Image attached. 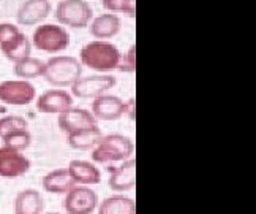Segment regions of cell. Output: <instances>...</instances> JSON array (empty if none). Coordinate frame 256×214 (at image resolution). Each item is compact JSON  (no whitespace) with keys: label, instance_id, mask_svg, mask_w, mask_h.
<instances>
[{"label":"cell","instance_id":"1","mask_svg":"<svg viewBox=\"0 0 256 214\" xmlns=\"http://www.w3.org/2000/svg\"><path fill=\"white\" fill-rule=\"evenodd\" d=\"M122 53L116 45L104 42V40H95L82 46L80 53V62L81 65L87 67V69L108 73L117 70L120 62Z\"/></svg>","mask_w":256,"mask_h":214},{"label":"cell","instance_id":"2","mask_svg":"<svg viewBox=\"0 0 256 214\" xmlns=\"http://www.w3.org/2000/svg\"><path fill=\"white\" fill-rule=\"evenodd\" d=\"M44 80L56 87H70L78 78L82 76V65L80 59L72 56H56L44 62Z\"/></svg>","mask_w":256,"mask_h":214},{"label":"cell","instance_id":"3","mask_svg":"<svg viewBox=\"0 0 256 214\" xmlns=\"http://www.w3.org/2000/svg\"><path fill=\"white\" fill-rule=\"evenodd\" d=\"M134 151L133 141L120 133L103 135L92 151V160L96 163H114L124 162L132 157Z\"/></svg>","mask_w":256,"mask_h":214},{"label":"cell","instance_id":"4","mask_svg":"<svg viewBox=\"0 0 256 214\" xmlns=\"http://www.w3.org/2000/svg\"><path fill=\"white\" fill-rule=\"evenodd\" d=\"M32 45L38 51L43 53H58L64 51L70 45V34L62 26L56 24H42L35 29L32 37Z\"/></svg>","mask_w":256,"mask_h":214},{"label":"cell","instance_id":"5","mask_svg":"<svg viewBox=\"0 0 256 214\" xmlns=\"http://www.w3.org/2000/svg\"><path fill=\"white\" fill-rule=\"evenodd\" d=\"M94 12L86 0H62L56 8V19L62 26L82 29L92 21Z\"/></svg>","mask_w":256,"mask_h":214},{"label":"cell","instance_id":"6","mask_svg":"<svg viewBox=\"0 0 256 214\" xmlns=\"http://www.w3.org/2000/svg\"><path fill=\"white\" fill-rule=\"evenodd\" d=\"M116 86V76L111 75H88L81 76L70 86L72 95L78 99H96Z\"/></svg>","mask_w":256,"mask_h":214},{"label":"cell","instance_id":"7","mask_svg":"<svg viewBox=\"0 0 256 214\" xmlns=\"http://www.w3.org/2000/svg\"><path fill=\"white\" fill-rule=\"evenodd\" d=\"M36 99V89L26 80H6L0 83V102L12 106L30 105Z\"/></svg>","mask_w":256,"mask_h":214},{"label":"cell","instance_id":"8","mask_svg":"<svg viewBox=\"0 0 256 214\" xmlns=\"http://www.w3.org/2000/svg\"><path fill=\"white\" fill-rule=\"evenodd\" d=\"M98 205L96 192L82 184L74 186L65 193L64 208L66 214H92Z\"/></svg>","mask_w":256,"mask_h":214},{"label":"cell","instance_id":"9","mask_svg":"<svg viewBox=\"0 0 256 214\" xmlns=\"http://www.w3.org/2000/svg\"><path fill=\"white\" fill-rule=\"evenodd\" d=\"M28 168H30V160L21 151L0 146V178H19L26 174Z\"/></svg>","mask_w":256,"mask_h":214},{"label":"cell","instance_id":"10","mask_svg":"<svg viewBox=\"0 0 256 214\" xmlns=\"http://www.w3.org/2000/svg\"><path fill=\"white\" fill-rule=\"evenodd\" d=\"M72 106L73 95L65 89H49L36 99V110L44 114H62Z\"/></svg>","mask_w":256,"mask_h":214},{"label":"cell","instance_id":"11","mask_svg":"<svg viewBox=\"0 0 256 214\" xmlns=\"http://www.w3.org/2000/svg\"><path fill=\"white\" fill-rule=\"evenodd\" d=\"M92 114L96 121H117L125 114V102L117 95L103 94L94 99Z\"/></svg>","mask_w":256,"mask_h":214},{"label":"cell","instance_id":"12","mask_svg":"<svg viewBox=\"0 0 256 214\" xmlns=\"http://www.w3.org/2000/svg\"><path fill=\"white\" fill-rule=\"evenodd\" d=\"M96 118L92 111L84 108H68L62 114H58V127H60L66 135L78 130H84L88 127H95Z\"/></svg>","mask_w":256,"mask_h":214},{"label":"cell","instance_id":"13","mask_svg":"<svg viewBox=\"0 0 256 214\" xmlns=\"http://www.w3.org/2000/svg\"><path fill=\"white\" fill-rule=\"evenodd\" d=\"M110 184L114 192H126L136 186V160L126 159L122 165L110 170Z\"/></svg>","mask_w":256,"mask_h":214},{"label":"cell","instance_id":"14","mask_svg":"<svg viewBox=\"0 0 256 214\" xmlns=\"http://www.w3.org/2000/svg\"><path fill=\"white\" fill-rule=\"evenodd\" d=\"M51 2L49 0H26L18 10L16 21L19 26H35L51 13Z\"/></svg>","mask_w":256,"mask_h":214},{"label":"cell","instance_id":"15","mask_svg":"<svg viewBox=\"0 0 256 214\" xmlns=\"http://www.w3.org/2000/svg\"><path fill=\"white\" fill-rule=\"evenodd\" d=\"M74 181L72 178L68 168H57L49 171L48 174H44L42 179V187L43 190L49 192V193H56V195H62V193H66L73 186Z\"/></svg>","mask_w":256,"mask_h":214},{"label":"cell","instance_id":"16","mask_svg":"<svg viewBox=\"0 0 256 214\" xmlns=\"http://www.w3.org/2000/svg\"><path fill=\"white\" fill-rule=\"evenodd\" d=\"M68 171L73 181L82 186H92L102 181V171L96 168V165L87 160H72L68 165Z\"/></svg>","mask_w":256,"mask_h":214},{"label":"cell","instance_id":"17","mask_svg":"<svg viewBox=\"0 0 256 214\" xmlns=\"http://www.w3.org/2000/svg\"><path fill=\"white\" fill-rule=\"evenodd\" d=\"M120 31V18L114 13H103L90 23V34L95 38H112Z\"/></svg>","mask_w":256,"mask_h":214},{"label":"cell","instance_id":"18","mask_svg":"<svg viewBox=\"0 0 256 214\" xmlns=\"http://www.w3.org/2000/svg\"><path fill=\"white\" fill-rule=\"evenodd\" d=\"M0 51H2V54L6 57L8 61L18 62V61L24 59V57L30 56L32 42L28 40L27 35H24L22 32H19L16 37L12 38V40H8V42L0 45Z\"/></svg>","mask_w":256,"mask_h":214},{"label":"cell","instance_id":"19","mask_svg":"<svg viewBox=\"0 0 256 214\" xmlns=\"http://www.w3.org/2000/svg\"><path fill=\"white\" fill-rule=\"evenodd\" d=\"M43 197L38 190L24 189L14 198V214H42Z\"/></svg>","mask_w":256,"mask_h":214},{"label":"cell","instance_id":"20","mask_svg":"<svg viewBox=\"0 0 256 214\" xmlns=\"http://www.w3.org/2000/svg\"><path fill=\"white\" fill-rule=\"evenodd\" d=\"M102 137H103V133L100 127L95 125V127H88L84 130L68 133V144H70L73 149L87 151V149H94L96 143L102 140Z\"/></svg>","mask_w":256,"mask_h":214},{"label":"cell","instance_id":"21","mask_svg":"<svg viewBox=\"0 0 256 214\" xmlns=\"http://www.w3.org/2000/svg\"><path fill=\"white\" fill-rule=\"evenodd\" d=\"M98 214H136V203L130 197H106L98 205Z\"/></svg>","mask_w":256,"mask_h":214},{"label":"cell","instance_id":"22","mask_svg":"<svg viewBox=\"0 0 256 214\" xmlns=\"http://www.w3.org/2000/svg\"><path fill=\"white\" fill-rule=\"evenodd\" d=\"M43 69H44V62L36 59V57H24V59L14 62L13 72L14 75L19 78V80H35V78L43 75Z\"/></svg>","mask_w":256,"mask_h":214},{"label":"cell","instance_id":"23","mask_svg":"<svg viewBox=\"0 0 256 214\" xmlns=\"http://www.w3.org/2000/svg\"><path fill=\"white\" fill-rule=\"evenodd\" d=\"M0 140H2L4 146H6V148L24 152L32 143V135L27 129H19V130H13V132L4 135Z\"/></svg>","mask_w":256,"mask_h":214},{"label":"cell","instance_id":"24","mask_svg":"<svg viewBox=\"0 0 256 214\" xmlns=\"http://www.w3.org/2000/svg\"><path fill=\"white\" fill-rule=\"evenodd\" d=\"M103 8L111 13H125L126 16H136V0H102Z\"/></svg>","mask_w":256,"mask_h":214},{"label":"cell","instance_id":"25","mask_svg":"<svg viewBox=\"0 0 256 214\" xmlns=\"http://www.w3.org/2000/svg\"><path fill=\"white\" fill-rule=\"evenodd\" d=\"M27 127H28L27 121L24 118H21V116H16V114L4 116V118H0V138L13 130L27 129Z\"/></svg>","mask_w":256,"mask_h":214},{"label":"cell","instance_id":"26","mask_svg":"<svg viewBox=\"0 0 256 214\" xmlns=\"http://www.w3.org/2000/svg\"><path fill=\"white\" fill-rule=\"evenodd\" d=\"M117 70L120 72H126V73H133L136 70V46L132 45L128 48V51L120 57V62Z\"/></svg>","mask_w":256,"mask_h":214},{"label":"cell","instance_id":"27","mask_svg":"<svg viewBox=\"0 0 256 214\" xmlns=\"http://www.w3.org/2000/svg\"><path fill=\"white\" fill-rule=\"evenodd\" d=\"M19 32V29L14 24H10V23H0V45L12 40L13 37H16Z\"/></svg>","mask_w":256,"mask_h":214},{"label":"cell","instance_id":"28","mask_svg":"<svg viewBox=\"0 0 256 214\" xmlns=\"http://www.w3.org/2000/svg\"><path fill=\"white\" fill-rule=\"evenodd\" d=\"M136 113V103H134V99H130L125 102V114H128V118L130 119H134V114Z\"/></svg>","mask_w":256,"mask_h":214},{"label":"cell","instance_id":"29","mask_svg":"<svg viewBox=\"0 0 256 214\" xmlns=\"http://www.w3.org/2000/svg\"><path fill=\"white\" fill-rule=\"evenodd\" d=\"M46 214H62V212H46Z\"/></svg>","mask_w":256,"mask_h":214}]
</instances>
